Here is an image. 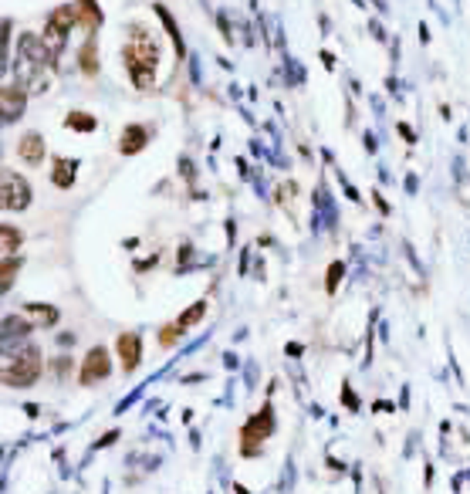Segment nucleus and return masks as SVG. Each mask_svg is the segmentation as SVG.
Masks as SVG:
<instances>
[{
  "label": "nucleus",
  "instance_id": "f3484780",
  "mask_svg": "<svg viewBox=\"0 0 470 494\" xmlns=\"http://www.w3.org/2000/svg\"><path fill=\"white\" fill-rule=\"evenodd\" d=\"M65 125H68L72 132H95V129H98V119H95L92 112H78V109H75V112L65 116Z\"/></svg>",
  "mask_w": 470,
  "mask_h": 494
},
{
  "label": "nucleus",
  "instance_id": "f8f14e48",
  "mask_svg": "<svg viewBox=\"0 0 470 494\" xmlns=\"http://www.w3.org/2000/svg\"><path fill=\"white\" fill-rule=\"evenodd\" d=\"M75 14H78V28H85L88 34H95V31L102 28V21H105L98 0H78V3H75Z\"/></svg>",
  "mask_w": 470,
  "mask_h": 494
},
{
  "label": "nucleus",
  "instance_id": "f03ea898",
  "mask_svg": "<svg viewBox=\"0 0 470 494\" xmlns=\"http://www.w3.org/2000/svg\"><path fill=\"white\" fill-rule=\"evenodd\" d=\"M41 376V349L38 345H24V349H17V352H10L7 356V363H3V383L7 386H34Z\"/></svg>",
  "mask_w": 470,
  "mask_h": 494
},
{
  "label": "nucleus",
  "instance_id": "2eb2a0df",
  "mask_svg": "<svg viewBox=\"0 0 470 494\" xmlns=\"http://www.w3.org/2000/svg\"><path fill=\"white\" fill-rule=\"evenodd\" d=\"M21 244H24V234H21L14 224H3V227H0V254H3V257H14Z\"/></svg>",
  "mask_w": 470,
  "mask_h": 494
},
{
  "label": "nucleus",
  "instance_id": "6e6552de",
  "mask_svg": "<svg viewBox=\"0 0 470 494\" xmlns=\"http://www.w3.org/2000/svg\"><path fill=\"white\" fill-rule=\"evenodd\" d=\"M149 125H125L122 129V136H118V153L122 156H136V153H142L146 149V142H149Z\"/></svg>",
  "mask_w": 470,
  "mask_h": 494
},
{
  "label": "nucleus",
  "instance_id": "4468645a",
  "mask_svg": "<svg viewBox=\"0 0 470 494\" xmlns=\"http://www.w3.org/2000/svg\"><path fill=\"white\" fill-rule=\"evenodd\" d=\"M78 68L92 78V75H98V44H95V34L88 38V41L81 44V54H78Z\"/></svg>",
  "mask_w": 470,
  "mask_h": 494
},
{
  "label": "nucleus",
  "instance_id": "4be33fe9",
  "mask_svg": "<svg viewBox=\"0 0 470 494\" xmlns=\"http://www.w3.org/2000/svg\"><path fill=\"white\" fill-rule=\"evenodd\" d=\"M342 275H345V264H342V261H332V268H328V278H325V291H328V294H335V291H339V281H342Z\"/></svg>",
  "mask_w": 470,
  "mask_h": 494
},
{
  "label": "nucleus",
  "instance_id": "20e7f679",
  "mask_svg": "<svg viewBox=\"0 0 470 494\" xmlns=\"http://www.w3.org/2000/svg\"><path fill=\"white\" fill-rule=\"evenodd\" d=\"M72 28H78V14H75V3H61L47 14V24H44V44L51 51L65 47V38L72 34Z\"/></svg>",
  "mask_w": 470,
  "mask_h": 494
},
{
  "label": "nucleus",
  "instance_id": "dca6fc26",
  "mask_svg": "<svg viewBox=\"0 0 470 494\" xmlns=\"http://www.w3.org/2000/svg\"><path fill=\"white\" fill-rule=\"evenodd\" d=\"M24 315H31L34 325H54L58 322V308L54 305H38V301L24 305Z\"/></svg>",
  "mask_w": 470,
  "mask_h": 494
},
{
  "label": "nucleus",
  "instance_id": "412c9836",
  "mask_svg": "<svg viewBox=\"0 0 470 494\" xmlns=\"http://www.w3.org/2000/svg\"><path fill=\"white\" fill-rule=\"evenodd\" d=\"M183 325H180V322H169V325H162V329H159V345H166V349H169V345H176V342H180V335H183Z\"/></svg>",
  "mask_w": 470,
  "mask_h": 494
},
{
  "label": "nucleus",
  "instance_id": "ddd939ff",
  "mask_svg": "<svg viewBox=\"0 0 470 494\" xmlns=\"http://www.w3.org/2000/svg\"><path fill=\"white\" fill-rule=\"evenodd\" d=\"M153 10H156L159 24L166 28V34H169V41H173V47H176V58L183 61V58H186V44H183V34H180V28H176V17H173V14H169V10H166L162 3H156Z\"/></svg>",
  "mask_w": 470,
  "mask_h": 494
},
{
  "label": "nucleus",
  "instance_id": "6ab92c4d",
  "mask_svg": "<svg viewBox=\"0 0 470 494\" xmlns=\"http://www.w3.org/2000/svg\"><path fill=\"white\" fill-rule=\"evenodd\" d=\"M24 261L21 257H3V264H0V288L10 291L14 288V275H17V268H21Z\"/></svg>",
  "mask_w": 470,
  "mask_h": 494
},
{
  "label": "nucleus",
  "instance_id": "f257e3e1",
  "mask_svg": "<svg viewBox=\"0 0 470 494\" xmlns=\"http://www.w3.org/2000/svg\"><path fill=\"white\" fill-rule=\"evenodd\" d=\"M122 58H125V72H129L132 88H153L159 68V41L142 24L129 28V44L122 47Z\"/></svg>",
  "mask_w": 470,
  "mask_h": 494
},
{
  "label": "nucleus",
  "instance_id": "a211bd4d",
  "mask_svg": "<svg viewBox=\"0 0 470 494\" xmlns=\"http://www.w3.org/2000/svg\"><path fill=\"white\" fill-rule=\"evenodd\" d=\"M31 329H34V322H24V319H17V315H7V319H3V339H7V342L28 335Z\"/></svg>",
  "mask_w": 470,
  "mask_h": 494
},
{
  "label": "nucleus",
  "instance_id": "39448f33",
  "mask_svg": "<svg viewBox=\"0 0 470 494\" xmlns=\"http://www.w3.org/2000/svg\"><path fill=\"white\" fill-rule=\"evenodd\" d=\"M271 433H275V410H271V403H268V407H261V410L254 413V416L244 423V430H240V447H244V453H257V447H261Z\"/></svg>",
  "mask_w": 470,
  "mask_h": 494
},
{
  "label": "nucleus",
  "instance_id": "0eeeda50",
  "mask_svg": "<svg viewBox=\"0 0 470 494\" xmlns=\"http://www.w3.org/2000/svg\"><path fill=\"white\" fill-rule=\"evenodd\" d=\"M24 109H28V92H24V85L7 82L0 88V119H3V122H14V119L24 116Z\"/></svg>",
  "mask_w": 470,
  "mask_h": 494
},
{
  "label": "nucleus",
  "instance_id": "9d476101",
  "mask_svg": "<svg viewBox=\"0 0 470 494\" xmlns=\"http://www.w3.org/2000/svg\"><path fill=\"white\" fill-rule=\"evenodd\" d=\"M17 156L28 166H41L44 163V136L41 132H24L17 142Z\"/></svg>",
  "mask_w": 470,
  "mask_h": 494
},
{
  "label": "nucleus",
  "instance_id": "1a4fd4ad",
  "mask_svg": "<svg viewBox=\"0 0 470 494\" xmlns=\"http://www.w3.org/2000/svg\"><path fill=\"white\" fill-rule=\"evenodd\" d=\"M118 356H122V369L132 372L142 363V339L136 332H122L118 335Z\"/></svg>",
  "mask_w": 470,
  "mask_h": 494
},
{
  "label": "nucleus",
  "instance_id": "9b49d317",
  "mask_svg": "<svg viewBox=\"0 0 470 494\" xmlns=\"http://www.w3.org/2000/svg\"><path fill=\"white\" fill-rule=\"evenodd\" d=\"M75 173H78V160H72V156H54L51 160V183L58 190H68L75 183Z\"/></svg>",
  "mask_w": 470,
  "mask_h": 494
},
{
  "label": "nucleus",
  "instance_id": "7ed1b4c3",
  "mask_svg": "<svg viewBox=\"0 0 470 494\" xmlns=\"http://www.w3.org/2000/svg\"><path fill=\"white\" fill-rule=\"evenodd\" d=\"M3 183H0V204L7 213H21V210H28L31 200H34V190H31V183L21 176V173H14V169H3V176H0Z\"/></svg>",
  "mask_w": 470,
  "mask_h": 494
},
{
  "label": "nucleus",
  "instance_id": "aec40b11",
  "mask_svg": "<svg viewBox=\"0 0 470 494\" xmlns=\"http://www.w3.org/2000/svg\"><path fill=\"white\" fill-rule=\"evenodd\" d=\"M203 315H206V301H193V305H190V308H186V312L176 319V322H180L183 329H190V325H196Z\"/></svg>",
  "mask_w": 470,
  "mask_h": 494
},
{
  "label": "nucleus",
  "instance_id": "423d86ee",
  "mask_svg": "<svg viewBox=\"0 0 470 494\" xmlns=\"http://www.w3.org/2000/svg\"><path fill=\"white\" fill-rule=\"evenodd\" d=\"M109 372H112L109 349H105V345H92V349L85 352L81 366H78V383H81V386H95V383L109 379Z\"/></svg>",
  "mask_w": 470,
  "mask_h": 494
}]
</instances>
